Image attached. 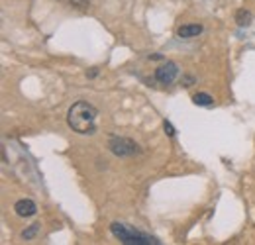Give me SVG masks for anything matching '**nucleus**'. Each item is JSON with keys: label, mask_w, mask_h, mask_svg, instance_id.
Returning <instances> with one entry per match:
<instances>
[{"label": "nucleus", "mask_w": 255, "mask_h": 245, "mask_svg": "<svg viewBox=\"0 0 255 245\" xmlns=\"http://www.w3.org/2000/svg\"><path fill=\"white\" fill-rule=\"evenodd\" d=\"M96 108L89 102H77L69 108L67 123L77 133H95L96 131Z\"/></svg>", "instance_id": "obj_1"}, {"label": "nucleus", "mask_w": 255, "mask_h": 245, "mask_svg": "<svg viewBox=\"0 0 255 245\" xmlns=\"http://www.w3.org/2000/svg\"><path fill=\"white\" fill-rule=\"evenodd\" d=\"M110 232L116 240H120L124 245H159L161 242L147 236V234H141L137 230H133L131 226L122 224V222H112L110 224Z\"/></svg>", "instance_id": "obj_2"}, {"label": "nucleus", "mask_w": 255, "mask_h": 245, "mask_svg": "<svg viewBox=\"0 0 255 245\" xmlns=\"http://www.w3.org/2000/svg\"><path fill=\"white\" fill-rule=\"evenodd\" d=\"M110 151L118 157H131V155L139 153V147L137 143H133L131 139H126V137H112L110 139Z\"/></svg>", "instance_id": "obj_3"}, {"label": "nucleus", "mask_w": 255, "mask_h": 245, "mask_svg": "<svg viewBox=\"0 0 255 245\" xmlns=\"http://www.w3.org/2000/svg\"><path fill=\"white\" fill-rule=\"evenodd\" d=\"M177 75H179V65L173 61L163 63L161 67L155 69V79H157V83H161V85H171L177 79Z\"/></svg>", "instance_id": "obj_4"}, {"label": "nucleus", "mask_w": 255, "mask_h": 245, "mask_svg": "<svg viewBox=\"0 0 255 245\" xmlns=\"http://www.w3.org/2000/svg\"><path fill=\"white\" fill-rule=\"evenodd\" d=\"M14 210H16V214L22 216V218H28V216H33L37 212V208H35V204H33L32 200H18Z\"/></svg>", "instance_id": "obj_5"}, {"label": "nucleus", "mask_w": 255, "mask_h": 245, "mask_svg": "<svg viewBox=\"0 0 255 245\" xmlns=\"http://www.w3.org/2000/svg\"><path fill=\"white\" fill-rule=\"evenodd\" d=\"M198 33H202V26H200V24H187V26H181V28L177 30V35L183 37V39L196 37Z\"/></svg>", "instance_id": "obj_6"}, {"label": "nucleus", "mask_w": 255, "mask_h": 245, "mask_svg": "<svg viewBox=\"0 0 255 245\" xmlns=\"http://www.w3.org/2000/svg\"><path fill=\"white\" fill-rule=\"evenodd\" d=\"M252 18H254V14L250 12V10H238L236 12V22H238V26H250V22H252Z\"/></svg>", "instance_id": "obj_7"}, {"label": "nucleus", "mask_w": 255, "mask_h": 245, "mask_svg": "<svg viewBox=\"0 0 255 245\" xmlns=\"http://www.w3.org/2000/svg\"><path fill=\"white\" fill-rule=\"evenodd\" d=\"M194 104L196 106H212L214 104V98L210 96V94H206V92H198V94H194Z\"/></svg>", "instance_id": "obj_8"}, {"label": "nucleus", "mask_w": 255, "mask_h": 245, "mask_svg": "<svg viewBox=\"0 0 255 245\" xmlns=\"http://www.w3.org/2000/svg\"><path fill=\"white\" fill-rule=\"evenodd\" d=\"M39 226H41V224H32L28 230H24V232H22V238H24V240H32L33 236L39 232Z\"/></svg>", "instance_id": "obj_9"}, {"label": "nucleus", "mask_w": 255, "mask_h": 245, "mask_svg": "<svg viewBox=\"0 0 255 245\" xmlns=\"http://www.w3.org/2000/svg\"><path fill=\"white\" fill-rule=\"evenodd\" d=\"M65 4H69V6H77V8H85V6H89V2L91 0H61Z\"/></svg>", "instance_id": "obj_10"}, {"label": "nucleus", "mask_w": 255, "mask_h": 245, "mask_svg": "<svg viewBox=\"0 0 255 245\" xmlns=\"http://www.w3.org/2000/svg\"><path fill=\"white\" fill-rule=\"evenodd\" d=\"M163 127H165V133H167V135H169V137H173V135H175V127H173V125H171V123L167 122V120H165V122H163Z\"/></svg>", "instance_id": "obj_11"}, {"label": "nucleus", "mask_w": 255, "mask_h": 245, "mask_svg": "<svg viewBox=\"0 0 255 245\" xmlns=\"http://www.w3.org/2000/svg\"><path fill=\"white\" fill-rule=\"evenodd\" d=\"M96 75H98V71H96V69H95V71H91V73H89V77H91V79H93V77H96Z\"/></svg>", "instance_id": "obj_12"}]
</instances>
